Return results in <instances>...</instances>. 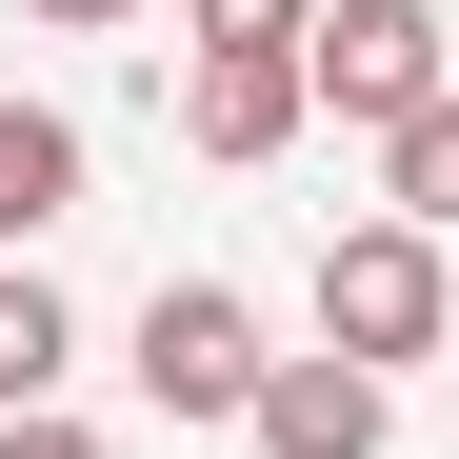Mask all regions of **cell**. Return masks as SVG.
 I'll return each instance as SVG.
<instances>
[{
	"label": "cell",
	"mask_w": 459,
	"mask_h": 459,
	"mask_svg": "<svg viewBox=\"0 0 459 459\" xmlns=\"http://www.w3.org/2000/svg\"><path fill=\"white\" fill-rule=\"evenodd\" d=\"M120 359H140V400H160L180 439H200V420H260V379H280V359H260V299H240V280H160Z\"/></svg>",
	"instance_id": "1"
},
{
	"label": "cell",
	"mask_w": 459,
	"mask_h": 459,
	"mask_svg": "<svg viewBox=\"0 0 459 459\" xmlns=\"http://www.w3.org/2000/svg\"><path fill=\"white\" fill-rule=\"evenodd\" d=\"M439 320H459V280H439L420 220H340V240H320V340L340 359L400 379V359H439Z\"/></svg>",
	"instance_id": "2"
},
{
	"label": "cell",
	"mask_w": 459,
	"mask_h": 459,
	"mask_svg": "<svg viewBox=\"0 0 459 459\" xmlns=\"http://www.w3.org/2000/svg\"><path fill=\"white\" fill-rule=\"evenodd\" d=\"M299 60H320V100H340L359 140H400L420 100H459V81H439V0H320Z\"/></svg>",
	"instance_id": "3"
},
{
	"label": "cell",
	"mask_w": 459,
	"mask_h": 459,
	"mask_svg": "<svg viewBox=\"0 0 459 459\" xmlns=\"http://www.w3.org/2000/svg\"><path fill=\"white\" fill-rule=\"evenodd\" d=\"M240 439H260V459H379V439H400V379L320 340V359H280V379H260V420H240Z\"/></svg>",
	"instance_id": "4"
},
{
	"label": "cell",
	"mask_w": 459,
	"mask_h": 459,
	"mask_svg": "<svg viewBox=\"0 0 459 459\" xmlns=\"http://www.w3.org/2000/svg\"><path fill=\"white\" fill-rule=\"evenodd\" d=\"M320 120V60H180V140L200 160H280Z\"/></svg>",
	"instance_id": "5"
},
{
	"label": "cell",
	"mask_w": 459,
	"mask_h": 459,
	"mask_svg": "<svg viewBox=\"0 0 459 459\" xmlns=\"http://www.w3.org/2000/svg\"><path fill=\"white\" fill-rule=\"evenodd\" d=\"M60 220H81V120H60V100H0V260H40Z\"/></svg>",
	"instance_id": "6"
},
{
	"label": "cell",
	"mask_w": 459,
	"mask_h": 459,
	"mask_svg": "<svg viewBox=\"0 0 459 459\" xmlns=\"http://www.w3.org/2000/svg\"><path fill=\"white\" fill-rule=\"evenodd\" d=\"M60 379H81V320H60V280H40V260H0V420H40Z\"/></svg>",
	"instance_id": "7"
},
{
	"label": "cell",
	"mask_w": 459,
	"mask_h": 459,
	"mask_svg": "<svg viewBox=\"0 0 459 459\" xmlns=\"http://www.w3.org/2000/svg\"><path fill=\"white\" fill-rule=\"evenodd\" d=\"M379 220H420V240H459V100H420L400 140H379Z\"/></svg>",
	"instance_id": "8"
},
{
	"label": "cell",
	"mask_w": 459,
	"mask_h": 459,
	"mask_svg": "<svg viewBox=\"0 0 459 459\" xmlns=\"http://www.w3.org/2000/svg\"><path fill=\"white\" fill-rule=\"evenodd\" d=\"M320 0H180V60H299Z\"/></svg>",
	"instance_id": "9"
},
{
	"label": "cell",
	"mask_w": 459,
	"mask_h": 459,
	"mask_svg": "<svg viewBox=\"0 0 459 459\" xmlns=\"http://www.w3.org/2000/svg\"><path fill=\"white\" fill-rule=\"evenodd\" d=\"M0 459H120V439H100V420H60V400H40V420H0Z\"/></svg>",
	"instance_id": "10"
},
{
	"label": "cell",
	"mask_w": 459,
	"mask_h": 459,
	"mask_svg": "<svg viewBox=\"0 0 459 459\" xmlns=\"http://www.w3.org/2000/svg\"><path fill=\"white\" fill-rule=\"evenodd\" d=\"M40 21H60V40H120V21H140V0H40Z\"/></svg>",
	"instance_id": "11"
}]
</instances>
